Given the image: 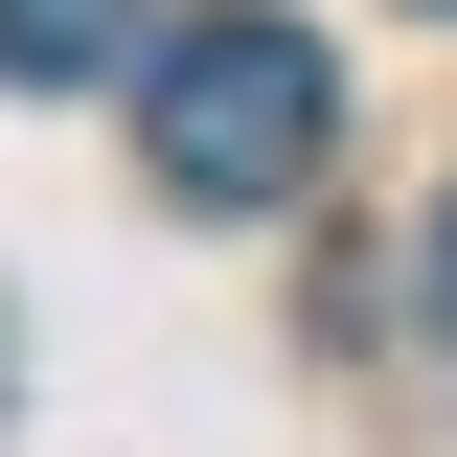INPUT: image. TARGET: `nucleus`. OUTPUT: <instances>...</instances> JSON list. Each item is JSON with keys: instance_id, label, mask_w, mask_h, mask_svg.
<instances>
[{"instance_id": "4", "label": "nucleus", "mask_w": 457, "mask_h": 457, "mask_svg": "<svg viewBox=\"0 0 457 457\" xmlns=\"http://www.w3.org/2000/svg\"><path fill=\"white\" fill-rule=\"evenodd\" d=\"M435 23H457V0H435Z\"/></svg>"}, {"instance_id": "3", "label": "nucleus", "mask_w": 457, "mask_h": 457, "mask_svg": "<svg viewBox=\"0 0 457 457\" xmlns=\"http://www.w3.org/2000/svg\"><path fill=\"white\" fill-rule=\"evenodd\" d=\"M435 320H457V206H435Z\"/></svg>"}, {"instance_id": "1", "label": "nucleus", "mask_w": 457, "mask_h": 457, "mask_svg": "<svg viewBox=\"0 0 457 457\" xmlns=\"http://www.w3.org/2000/svg\"><path fill=\"white\" fill-rule=\"evenodd\" d=\"M320 137H343V69H320V23H275V0H206V23H161L137 46V161H161V206H297L320 183Z\"/></svg>"}, {"instance_id": "2", "label": "nucleus", "mask_w": 457, "mask_h": 457, "mask_svg": "<svg viewBox=\"0 0 457 457\" xmlns=\"http://www.w3.org/2000/svg\"><path fill=\"white\" fill-rule=\"evenodd\" d=\"M161 46V0H0V69L23 92H92V69H137Z\"/></svg>"}]
</instances>
